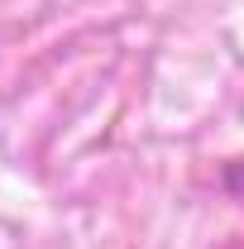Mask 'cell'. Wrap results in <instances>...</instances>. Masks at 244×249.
<instances>
[{"label": "cell", "mask_w": 244, "mask_h": 249, "mask_svg": "<svg viewBox=\"0 0 244 249\" xmlns=\"http://www.w3.org/2000/svg\"><path fill=\"white\" fill-rule=\"evenodd\" d=\"M225 187H230L235 196H244V158H240V163H230V168H225Z\"/></svg>", "instance_id": "6da1fadb"}]
</instances>
